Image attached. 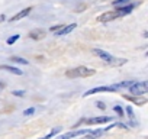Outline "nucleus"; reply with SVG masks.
I'll use <instances>...</instances> for the list:
<instances>
[{
	"mask_svg": "<svg viewBox=\"0 0 148 139\" xmlns=\"http://www.w3.org/2000/svg\"><path fill=\"white\" fill-rule=\"evenodd\" d=\"M95 74H96V71H95L93 68L83 67V65H80V67H77V68L67 70V71H65V76H67L68 78H79V77L87 78V77H92V76H95Z\"/></svg>",
	"mask_w": 148,
	"mask_h": 139,
	"instance_id": "nucleus-1",
	"label": "nucleus"
},
{
	"mask_svg": "<svg viewBox=\"0 0 148 139\" xmlns=\"http://www.w3.org/2000/svg\"><path fill=\"white\" fill-rule=\"evenodd\" d=\"M147 89H148L147 81H135L129 87V93H132L134 96H144L147 93Z\"/></svg>",
	"mask_w": 148,
	"mask_h": 139,
	"instance_id": "nucleus-2",
	"label": "nucleus"
},
{
	"mask_svg": "<svg viewBox=\"0 0 148 139\" xmlns=\"http://www.w3.org/2000/svg\"><path fill=\"white\" fill-rule=\"evenodd\" d=\"M118 89L115 86H102V87H95V89H90L87 90L83 97H87V96H92V94H96V93H105V91H116Z\"/></svg>",
	"mask_w": 148,
	"mask_h": 139,
	"instance_id": "nucleus-3",
	"label": "nucleus"
},
{
	"mask_svg": "<svg viewBox=\"0 0 148 139\" xmlns=\"http://www.w3.org/2000/svg\"><path fill=\"white\" fill-rule=\"evenodd\" d=\"M90 132V129H79V130H71V132H67L64 135H61L58 139H73V138H79L82 135H87Z\"/></svg>",
	"mask_w": 148,
	"mask_h": 139,
	"instance_id": "nucleus-4",
	"label": "nucleus"
},
{
	"mask_svg": "<svg viewBox=\"0 0 148 139\" xmlns=\"http://www.w3.org/2000/svg\"><path fill=\"white\" fill-rule=\"evenodd\" d=\"M119 18V13L115 10V12H105L102 13L100 16H97V22H102V23H108L110 20H115Z\"/></svg>",
	"mask_w": 148,
	"mask_h": 139,
	"instance_id": "nucleus-5",
	"label": "nucleus"
},
{
	"mask_svg": "<svg viewBox=\"0 0 148 139\" xmlns=\"http://www.w3.org/2000/svg\"><path fill=\"white\" fill-rule=\"evenodd\" d=\"M116 126V123H113V125H110V126H108V127H105V129H96V130H90L86 136H84V139H97L99 136H102L106 130H109V129H112V127H115Z\"/></svg>",
	"mask_w": 148,
	"mask_h": 139,
	"instance_id": "nucleus-6",
	"label": "nucleus"
},
{
	"mask_svg": "<svg viewBox=\"0 0 148 139\" xmlns=\"http://www.w3.org/2000/svg\"><path fill=\"white\" fill-rule=\"evenodd\" d=\"M93 54H95L96 57H99L102 61L108 62V64L113 59V57H112L109 52H106V51H103V49H99V48H95V49H93Z\"/></svg>",
	"mask_w": 148,
	"mask_h": 139,
	"instance_id": "nucleus-7",
	"label": "nucleus"
},
{
	"mask_svg": "<svg viewBox=\"0 0 148 139\" xmlns=\"http://www.w3.org/2000/svg\"><path fill=\"white\" fill-rule=\"evenodd\" d=\"M112 117H108V116H99V117H90L86 120L87 125H100V123H108L110 122Z\"/></svg>",
	"mask_w": 148,
	"mask_h": 139,
	"instance_id": "nucleus-8",
	"label": "nucleus"
},
{
	"mask_svg": "<svg viewBox=\"0 0 148 139\" xmlns=\"http://www.w3.org/2000/svg\"><path fill=\"white\" fill-rule=\"evenodd\" d=\"M77 28V23H70V25H67V26H62L58 32H55V35L57 36H64V35H68V33H71L74 29Z\"/></svg>",
	"mask_w": 148,
	"mask_h": 139,
	"instance_id": "nucleus-9",
	"label": "nucleus"
},
{
	"mask_svg": "<svg viewBox=\"0 0 148 139\" xmlns=\"http://www.w3.org/2000/svg\"><path fill=\"white\" fill-rule=\"evenodd\" d=\"M32 12V7H26V9H23V10H21L19 13H16L15 16H12L10 19H9V22H16V20H21V19H23V18H26L29 13Z\"/></svg>",
	"mask_w": 148,
	"mask_h": 139,
	"instance_id": "nucleus-10",
	"label": "nucleus"
},
{
	"mask_svg": "<svg viewBox=\"0 0 148 139\" xmlns=\"http://www.w3.org/2000/svg\"><path fill=\"white\" fill-rule=\"evenodd\" d=\"M29 38L34 41H41L45 38V31L44 29H34L29 32Z\"/></svg>",
	"mask_w": 148,
	"mask_h": 139,
	"instance_id": "nucleus-11",
	"label": "nucleus"
},
{
	"mask_svg": "<svg viewBox=\"0 0 148 139\" xmlns=\"http://www.w3.org/2000/svg\"><path fill=\"white\" fill-rule=\"evenodd\" d=\"M132 10H134V5H126V6H122V7H116V12L119 13V16L129 15Z\"/></svg>",
	"mask_w": 148,
	"mask_h": 139,
	"instance_id": "nucleus-12",
	"label": "nucleus"
},
{
	"mask_svg": "<svg viewBox=\"0 0 148 139\" xmlns=\"http://www.w3.org/2000/svg\"><path fill=\"white\" fill-rule=\"evenodd\" d=\"M0 70L9 71V73H12V74H15V76H22V74H23L22 70H18L16 67H10V65H0Z\"/></svg>",
	"mask_w": 148,
	"mask_h": 139,
	"instance_id": "nucleus-13",
	"label": "nucleus"
},
{
	"mask_svg": "<svg viewBox=\"0 0 148 139\" xmlns=\"http://www.w3.org/2000/svg\"><path fill=\"white\" fill-rule=\"evenodd\" d=\"M123 99H126V100H129V102H132V103H136L138 106H142V104H145L147 103V100L144 99V97H129V96H125L123 94Z\"/></svg>",
	"mask_w": 148,
	"mask_h": 139,
	"instance_id": "nucleus-14",
	"label": "nucleus"
},
{
	"mask_svg": "<svg viewBox=\"0 0 148 139\" xmlns=\"http://www.w3.org/2000/svg\"><path fill=\"white\" fill-rule=\"evenodd\" d=\"M125 62H126V59H125V58H115V57H113V59H112L109 64H110V65H113V67H119V65H123Z\"/></svg>",
	"mask_w": 148,
	"mask_h": 139,
	"instance_id": "nucleus-15",
	"label": "nucleus"
},
{
	"mask_svg": "<svg viewBox=\"0 0 148 139\" xmlns=\"http://www.w3.org/2000/svg\"><path fill=\"white\" fill-rule=\"evenodd\" d=\"M60 130H61V127H55V129H52V130H51V132H49L47 136H42V138H39V139H51V138H52V136H55V135H57Z\"/></svg>",
	"mask_w": 148,
	"mask_h": 139,
	"instance_id": "nucleus-16",
	"label": "nucleus"
},
{
	"mask_svg": "<svg viewBox=\"0 0 148 139\" xmlns=\"http://www.w3.org/2000/svg\"><path fill=\"white\" fill-rule=\"evenodd\" d=\"M10 59H12L13 62H18V64H25V65H26V64H29L26 59H23V58H21V57H12Z\"/></svg>",
	"mask_w": 148,
	"mask_h": 139,
	"instance_id": "nucleus-17",
	"label": "nucleus"
},
{
	"mask_svg": "<svg viewBox=\"0 0 148 139\" xmlns=\"http://www.w3.org/2000/svg\"><path fill=\"white\" fill-rule=\"evenodd\" d=\"M129 2H131V0H115L113 6H115V7H119L121 5H129Z\"/></svg>",
	"mask_w": 148,
	"mask_h": 139,
	"instance_id": "nucleus-18",
	"label": "nucleus"
},
{
	"mask_svg": "<svg viewBox=\"0 0 148 139\" xmlns=\"http://www.w3.org/2000/svg\"><path fill=\"white\" fill-rule=\"evenodd\" d=\"M19 38H21V35H13V36H10V38H9L6 42H8V45H13V44H15V42H16Z\"/></svg>",
	"mask_w": 148,
	"mask_h": 139,
	"instance_id": "nucleus-19",
	"label": "nucleus"
},
{
	"mask_svg": "<svg viewBox=\"0 0 148 139\" xmlns=\"http://www.w3.org/2000/svg\"><path fill=\"white\" fill-rule=\"evenodd\" d=\"M12 94L16 96V97H23L25 96V91L23 90H15V91H12Z\"/></svg>",
	"mask_w": 148,
	"mask_h": 139,
	"instance_id": "nucleus-20",
	"label": "nucleus"
},
{
	"mask_svg": "<svg viewBox=\"0 0 148 139\" xmlns=\"http://www.w3.org/2000/svg\"><path fill=\"white\" fill-rule=\"evenodd\" d=\"M35 113V109L34 107H29V109H26L25 112H23V116H31V114H34Z\"/></svg>",
	"mask_w": 148,
	"mask_h": 139,
	"instance_id": "nucleus-21",
	"label": "nucleus"
},
{
	"mask_svg": "<svg viewBox=\"0 0 148 139\" xmlns=\"http://www.w3.org/2000/svg\"><path fill=\"white\" fill-rule=\"evenodd\" d=\"M126 113L129 114V119H131V120H134V119H135L134 112H132V107H129V106H128V107H126Z\"/></svg>",
	"mask_w": 148,
	"mask_h": 139,
	"instance_id": "nucleus-22",
	"label": "nucleus"
},
{
	"mask_svg": "<svg viewBox=\"0 0 148 139\" xmlns=\"http://www.w3.org/2000/svg\"><path fill=\"white\" fill-rule=\"evenodd\" d=\"M62 28V25H57V26H51V32H58Z\"/></svg>",
	"mask_w": 148,
	"mask_h": 139,
	"instance_id": "nucleus-23",
	"label": "nucleus"
},
{
	"mask_svg": "<svg viewBox=\"0 0 148 139\" xmlns=\"http://www.w3.org/2000/svg\"><path fill=\"white\" fill-rule=\"evenodd\" d=\"M115 112H116V113H118L119 116H123V110H122V109H121L119 106H116V107H115Z\"/></svg>",
	"mask_w": 148,
	"mask_h": 139,
	"instance_id": "nucleus-24",
	"label": "nucleus"
},
{
	"mask_svg": "<svg viewBox=\"0 0 148 139\" xmlns=\"http://www.w3.org/2000/svg\"><path fill=\"white\" fill-rule=\"evenodd\" d=\"M96 104H97V109H102V110H105V109H106V106H105V103H102V102H97Z\"/></svg>",
	"mask_w": 148,
	"mask_h": 139,
	"instance_id": "nucleus-25",
	"label": "nucleus"
},
{
	"mask_svg": "<svg viewBox=\"0 0 148 139\" xmlns=\"http://www.w3.org/2000/svg\"><path fill=\"white\" fill-rule=\"evenodd\" d=\"M2 89H5V84H3V83H0V90H2Z\"/></svg>",
	"mask_w": 148,
	"mask_h": 139,
	"instance_id": "nucleus-26",
	"label": "nucleus"
},
{
	"mask_svg": "<svg viewBox=\"0 0 148 139\" xmlns=\"http://www.w3.org/2000/svg\"><path fill=\"white\" fill-rule=\"evenodd\" d=\"M2 20H5V15H2V16H0V22H2Z\"/></svg>",
	"mask_w": 148,
	"mask_h": 139,
	"instance_id": "nucleus-27",
	"label": "nucleus"
}]
</instances>
